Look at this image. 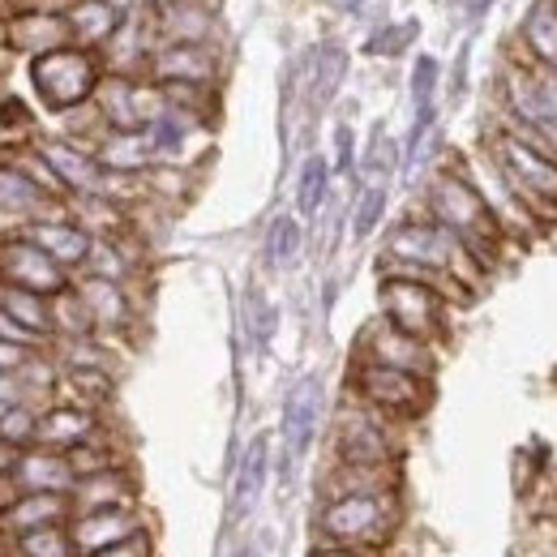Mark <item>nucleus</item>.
<instances>
[{"mask_svg": "<svg viewBox=\"0 0 557 557\" xmlns=\"http://www.w3.org/2000/svg\"><path fill=\"white\" fill-rule=\"evenodd\" d=\"M404 523V497L399 488L386 493H344V497H322L313 515V536L318 545H344V549H377L395 541Z\"/></svg>", "mask_w": 557, "mask_h": 557, "instance_id": "obj_1", "label": "nucleus"}, {"mask_svg": "<svg viewBox=\"0 0 557 557\" xmlns=\"http://www.w3.org/2000/svg\"><path fill=\"white\" fill-rule=\"evenodd\" d=\"M424 214H429L437 227H446L450 236H459L485 271L497 262L506 236H502L493 210L485 207L481 189H476L459 168H442V172L429 176V185H424Z\"/></svg>", "mask_w": 557, "mask_h": 557, "instance_id": "obj_2", "label": "nucleus"}, {"mask_svg": "<svg viewBox=\"0 0 557 557\" xmlns=\"http://www.w3.org/2000/svg\"><path fill=\"white\" fill-rule=\"evenodd\" d=\"M382 262H404V267L437 271V275L455 278L459 287H468V292L481 287V278H485V267L472 258V249L459 236H450L446 227H437L429 214L424 219H404L399 227H391Z\"/></svg>", "mask_w": 557, "mask_h": 557, "instance_id": "obj_3", "label": "nucleus"}, {"mask_svg": "<svg viewBox=\"0 0 557 557\" xmlns=\"http://www.w3.org/2000/svg\"><path fill=\"white\" fill-rule=\"evenodd\" d=\"M502 129L557 154V70H532L523 61H510L502 77Z\"/></svg>", "mask_w": 557, "mask_h": 557, "instance_id": "obj_4", "label": "nucleus"}, {"mask_svg": "<svg viewBox=\"0 0 557 557\" xmlns=\"http://www.w3.org/2000/svg\"><path fill=\"white\" fill-rule=\"evenodd\" d=\"M485 154L532 214H557V154L523 141L510 129H497Z\"/></svg>", "mask_w": 557, "mask_h": 557, "instance_id": "obj_5", "label": "nucleus"}, {"mask_svg": "<svg viewBox=\"0 0 557 557\" xmlns=\"http://www.w3.org/2000/svg\"><path fill=\"white\" fill-rule=\"evenodd\" d=\"M103 77H108L103 57L86 52V48H61V52L30 61V86L39 95V103L48 112H61V116L77 112V108H90Z\"/></svg>", "mask_w": 557, "mask_h": 557, "instance_id": "obj_6", "label": "nucleus"}, {"mask_svg": "<svg viewBox=\"0 0 557 557\" xmlns=\"http://www.w3.org/2000/svg\"><path fill=\"white\" fill-rule=\"evenodd\" d=\"M331 463H360V468H399V424L377 417L373 408L344 399L331 429Z\"/></svg>", "mask_w": 557, "mask_h": 557, "instance_id": "obj_7", "label": "nucleus"}, {"mask_svg": "<svg viewBox=\"0 0 557 557\" xmlns=\"http://www.w3.org/2000/svg\"><path fill=\"white\" fill-rule=\"evenodd\" d=\"M348 395L356 404L373 408L377 417L395 420V424H412L433 404V382L412 377V373H399V369H386V364L356 360L348 377Z\"/></svg>", "mask_w": 557, "mask_h": 557, "instance_id": "obj_8", "label": "nucleus"}, {"mask_svg": "<svg viewBox=\"0 0 557 557\" xmlns=\"http://www.w3.org/2000/svg\"><path fill=\"white\" fill-rule=\"evenodd\" d=\"M377 309H382V322H391L395 331L424 339L437 348V339H446L450 331V300L417 278H395L382 275L377 283Z\"/></svg>", "mask_w": 557, "mask_h": 557, "instance_id": "obj_9", "label": "nucleus"}, {"mask_svg": "<svg viewBox=\"0 0 557 557\" xmlns=\"http://www.w3.org/2000/svg\"><path fill=\"white\" fill-rule=\"evenodd\" d=\"M61 214H70L61 198H48L22 168L0 159V240L4 236H26L35 223L61 219Z\"/></svg>", "mask_w": 557, "mask_h": 557, "instance_id": "obj_10", "label": "nucleus"}, {"mask_svg": "<svg viewBox=\"0 0 557 557\" xmlns=\"http://www.w3.org/2000/svg\"><path fill=\"white\" fill-rule=\"evenodd\" d=\"M356 360H364V364H386V369L412 373V377H424V382H433V373H437V348L424 344V339L404 335V331H395V326L382 322V318H377L373 326H364V335H360V344H356Z\"/></svg>", "mask_w": 557, "mask_h": 557, "instance_id": "obj_11", "label": "nucleus"}, {"mask_svg": "<svg viewBox=\"0 0 557 557\" xmlns=\"http://www.w3.org/2000/svg\"><path fill=\"white\" fill-rule=\"evenodd\" d=\"M0 283L52 300V296H61L65 287H73V275L65 267H57L30 236H4V240H0Z\"/></svg>", "mask_w": 557, "mask_h": 557, "instance_id": "obj_12", "label": "nucleus"}, {"mask_svg": "<svg viewBox=\"0 0 557 557\" xmlns=\"http://www.w3.org/2000/svg\"><path fill=\"white\" fill-rule=\"evenodd\" d=\"M322 399H326V395H322V377H318V373L296 377L292 391H287V399H283V424H278V433H283V468H287V472H292L296 459L309 455V446H313V437H318Z\"/></svg>", "mask_w": 557, "mask_h": 557, "instance_id": "obj_13", "label": "nucleus"}, {"mask_svg": "<svg viewBox=\"0 0 557 557\" xmlns=\"http://www.w3.org/2000/svg\"><path fill=\"white\" fill-rule=\"evenodd\" d=\"M35 150L48 159V168L57 172V181L65 185L70 198H103L108 172L99 168L90 146L73 138H35Z\"/></svg>", "mask_w": 557, "mask_h": 557, "instance_id": "obj_14", "label": "nucleus"}, {"mask_svg": "<svg viewBox=\"0 0 557 557\" xmlns=\"http://www.w3.org/2000/svg\"><path fill=\"white\" fill-rule=\"evenodd\" d=\"M141 532H150V519L141 515V506H121V510H99V515H73L70 536L77 557H95L103 549H116L125 541H134Z\"/></svg>", "mask_w": 557, "mask_h": 557, "instance_id": "obj_15", "label": "nucleus"}, {"mask_svg": "<svg viewBox=\"0 0 557 557\" xmlns=\"http://www.w3.org/2000/svg\"><path fill=\"white\" fill-rule=\"evenodd\" d=\"M219 57L207 44H159L150 52L146 77L159 86H219Z\"/></svg>", "mask_w": 557, "mask_h": 557, "instance_id": "obj_16", "label": "nucleus"}, {"mask_svg": "<svg viewBox=\"0 0 557 557\" xmlns=\"http://www.w3.org/2000/svg\"><path fill=\"white\" fill-rule=\"evenodd\" d=\"M73 292L95 326V335H125L134 326V296L125 283L95 275H73Z\"/></svg>", "mask_w": 557, "mask_h": 557, "instance_id": "obj_17", "label": "nucleus"}, {"mask_svg": "<svg viewBox=\"0 0 557 557\" xmlns=\"http://www.w3.org/2000/svg\"><path fill=\"white\" fill-rule=\"evenodd\" d=\"M476 189H481V198H485V207L493 210V219H497V227H502V236H532V227H536V214L528 210V202L502 181V172L488 163V154H481L472 168H459Z\"/></svg>", "mask_w": 557, "mask_h": 557, "instance_id": "obj_18", "label": "nucleus"}, {"mask_svg": "<svg viewBox=\"0 0 557 557\" xmlns=\"http://www.w3.org/2000/svg\"><path fill=\"white\" fill-rule=\"evenodd\" d=\"M103 433V420L90 408H77V404H48L39 412V433H35V446L44 450H57V455H73L77 446H86L90 437Z\"/></svg>", "mask_w": 557, "mask_h": 557, "instance_id": "obj_19", "label": "nucleus"}, {"mask_svg": "<svg viewBox=\"0 0 557 557\" xmlns=\"http://www.w3.org/2000/svg\"><path fill=\"white\" fill-rule=\"evenodd\" d=\"M4 44L22 57H48V52H61L73 48L70 22L65 13H9L4 22Z\"/></svg>", "mask_w": 557, "mask_h": 557, "instance_id": "obj_20", "label": "nucleus"}, {"mask_svg": "<svg viewBox=\"0 0 557 557\" xmlns=\"http://www.w3.org/2000/svg\"><path fill=\"white\" fill-rule=\"evenodd\" d=\"M4 485L13 493H73L77 476H73L70 455H57V450H44V446H30L17 455L13 472Z\"/></svg>", "mask_w": 557, "mask_h": 557, "instance_id": "obj_21", "label": "nucleus"}, {"mask_svg": "<svg viewBox=\"0 0 557 557\" xmlns=\"http://www.w3.org/2000/svg\"><path fill=\"white\" fill-rule=\"evenodd\" d=\"M73 515H99V510H121V506H138V476L121 463L95 476H77L70 493Z\"/></svg>", "mask_w": 557, "mask_h": 557, "instance_id": "obj_22", "label": "nucleus"}, {"mask_svg": "<svg viewBox=\"0 0 557 557\" xmlns=\"http://www.w3.org/2000/svg\"><path fill=\"white\" fill-rule=\"evenodd\" d=\"M70 493H13V502L0 506V536H17V532H35V528H57V523H70Z\"/></svg>", "mask_w": 557, "mask_h": 557, "instance_id": "obj_23", "label": "nucleus"}, {"mask_svg": "<svg viewBox=\"0 0 557 557\" xmlns=\"http://www.w3.org/2000/svg\"><path fill=\"white\" fill-rule=\"evenodd\" d=\"M26 236H30L57 267H65L70 275H82V271H86V258H90L95 236H90L86 227H77L70 214H61V219H44V223H35Z\"/></svg>", "mask_w": 557, "mask_h": 557, "instance_id": "obj_24", "label": "nucleus"}, {"mask_svg": "<svg viewBox=\"0 0 557 557\" xmlns=\"http://www.w3.org/2000/svg\"><path fill=\"white\" fill-rule=\"evenodd\" d=\"M95 159L112 176H146L159 163L146 129H108L103 138L95 141Z\"/></svg>", "mask_w": 557, "mask_h": 557, "instance_id": "obj_25", "label": "nucleus"}, {"mask_svg": "<svg viewBox=\"0 0 557 557\" xmlns=\"http://www.w3.org/2000/svg\"><path fill=\"white\" fill-rule=\"evenodd\" d=\"M65 22H70L73 48L103 52L112 44V35L121 30L125 9H116L112 0H73L70 9H65Z\"/></svg>", "mask_w": 557, "mask_h": 557, "instance_id": "obj_26", "label": "nucleus"}, {"mask_svg": "<svg viewBox=\"0 0 557 557\" xmlns=\"http://www.w3.org/2000/svg\"><path fill=\"white\" fill-rule=\"evenodd\" d=\"M519 48L523 65L557 70V0H532V9L519 22Z\"/></svg>", "mask_w": 557, "mask_h": 557, "instance_id": "obj_27", "label": "nucleus"}, {"mask_svg": "<svg viewBox=\"0 0 557 557\" xmlns=\"http://www.w3.org/2000/svg\"><path fill=\"white\" fill-rule=\"evenodd\" d=\"M399 488V468H360V463H331L322 476L318 502L322 497H344V493H386Z\"/></svg>", "mask_w": 557, "mask_h": 557, "instance_id": "obj_28", "label": "nucleus"}, {"mask_svg": "<svg viewBox=\"0 0 557 557\" xmlns=\"http://www.w3.org/2000/svg\"><path fill=\"white\" fill-rule=\"evenodd\" d=\"M154 35H159V44H207L210 48L214 17H210L207 4L181 0L176 9H168V13L154 17Z\"/></svg>", "mask_w": 557, "mask_h": 557, "instance_id": "obj_29", "label": "nucleus"}, {"mask_svg": "<svg viewBox=\"0 0 557 557\" xmlns=\"http://www.w3.org/2000/svg\"><path fill=\"white\" fill-rule=\"evenodd\" d=\"M267 481H271V437L258 433L245 455H240V468H236V485H232V502L236 510H249L258 506V497L267 493Z\"/></svg>", "mask_w": 557, "mask_h": 557, "instance_id": "obj_30", "label": "nucleus"}, {"mask_svg": "<svg viewBox=\"0 0 557 557\" xmlns=\"http://www.w3.org/2000/svg\"><path fill=\"white\" fill-rule=\"evenodd\" d=\"M0 305H4V313H9L26 335H35L39 344L52 339V305H48V296H35V292H22V287L0 283Z\"/></svg>", "mask_w": 557, "mask_h": 557, "instance_id": "obj_31", "label": "nucleus"}, {"mask_svg": "<svg viewBox=\"0 0 557 557\" xmlns=\"http://www.w3.org/2000/svg\"><path fill=\"white\" fill-rule=\"evenodd\" d=\"M61 386L70 391V404L90 408V412L108 408V404H112V395H116V377H112V369H99V364L65 369V373H61Z\"/></svg>", "mask_w": 557, "mask_h": 557, "instance_id": "obj_32", "label": "nucleus"}, {"mask_svg": "<svg viewBox=\"0 0 557 557\" xmlns=\"http://www.w3.org/2000/svg\"><path fill=\"white\" fill-rule=\"evenodd\" d=\"M82 275L95 278H112V283H125L138 275V253L129 249L125 236H108V240H95L90 245V258H86V271Z\"/></svg>", "mask_w": 557, "mask_h": 557, "instance_id": "obj_33", "label": "nucleus"}, {"mask_svg": "<svg viewBox=\"0 0 557 557\" xmlns=\"http://www.w3.org/2000/svg\"><path fill=\"white\" fill-rule=\"evenodd\" d=\"M4 554L9 557H77L70 536V523H57V528H35V532H17L4 541Z\"/></svg>", "mask_w": 557, "mask_h": 557, "instance_id": "obj_34", "label": "nucleus"}, {"mask_svg": "<svg viewBox=\"0 0 557 557\" xmlns=\"http://www.w3.org/2000/svg\"><path fill=\"white\" fill-rule=\"evenodd\" d=\"M326 198H331V163H326V154H309L300 163V176H296V210H300V219H313L318 210L326 207Z\"/></svg>", "mask_w": 557, "mask_h": 557, "instance_id": "obj_35", "label": "nucleus"}, {"mask_svg": "<svg viewBox=\"0 0 557 557\" xmlns=\"http://www.w3.org/2000/svg\"><path fill=\"white\" fill-rule=\"evenodd\" d=\"M344 77H348V52H344V44H322L318 57H313V103L326 108L339 95Z\"/></svg>", "mask_w": 557, "mask_h": 557, "instance_id": "obj_36", "label": "nucleus"}, {"mask_svg": "<svg viewBox=\"0 0 557 557\" xmlns=\"http://www.w3.org/2000/svg\"><path fill=\"white\" fill-rule=\"evenodd\" d=\"M300 249H305V227H300V219H296V214H278L275 223L267 227V267H275V271L296 267Z\"/></svg>", "mask_w": 557, "mask_h": 557, "instance_id": "obj_37", "label": "nucleus"}, {"mask_svg": "<svg viewBox=\"0 0 557 557\" xmlns=\"http://www.w3.org/2000/svg\"><path fill=\"white\" fill-rule=\"evenodd\" d=\"M48 305H52V339H86V335H95V326H90V318H86V309H82L73 287L52 296Z\"/></svg>", "mask_w": 557, "mask_h": 557, "instance_id": "obj_38", "label": "nucleus"}, {"mask_svg": "<svg viewBox=\"0 0 557 557\" xmlns=\"http://www.w3.org/2000/svg\"><path fill=\"white\" fill-rule=\"evenodd\" d=\"M382 214H386V185L369 181V185L360 189L356 207H351V236H356V240H369V236L382 227Z\"/></svg>", "mask_w": 557, "mask_h": 557, "instance_id": "obj_39", "label": "nucleus"}, {"mask_svg": "<svg viewBox=\"0 0 557 557\" xmlns=\"http://www.w3.org/2000/svg\"><path fill=\"white\" fill-rule=\"evenodd\" d=\"M39 412H44V408H30L26 399L13 404V408L0 417V442H9L13 450H30V446H35V433H39Z\"/></svg>", "mask_w": 557, "mask_h": 557, "instance_id": "obj_40", "label": "nucleus"}, {"mask_svg": "<svg viewBox=\"0 0 557 557\" xmlns=\"http://www.w3.org/2000/svg\"><path fill=\"white\" fill-rule=\"evenodd\" d=\"M70 463H73V476H95V472L121 468V455H116V446L99 433V437H90L86 446H77V450H73Z\"/></svg>", "mask_w": 557, "mask_h": 557, "instance_id": "obj_41", "label": "nucleus"}, {"mask_svg": "<svg viewBox=\"0 0 557 557\" xmlns=\"http://www.w3.org/2000/svg\"><path fill=\"white\" fill-rule=\"evenodd\" d=\"M245 309H249V335H253V344H258V348H267V344L275 339V318H278L275 305L253 287V292H249V300H245Z\"/></svg>", "mask_w": 557, "mask_h": 557, "instance_id": "obj_42", "label": "nucleus"}, {"mask_svg": "<svg viewBox=\"0 0 557 557\" xmlns=\"http://www.w3.org/2000/svg\"><path fill=\"white\" fill-rule=\"evenodd\" d=\"M437 82H442L437 57H417V65H412V103L417 108H433L437 103Z\"/></svg>", "mask_w": 557, "mask_h": 557, "instance_id": "obj_43", "label": "nucleus"}, {"mask_svg": "<svg viewBox=\"0 0 557 557\" xmlns=\"http://www.w3.org/2000/svg\"><path fill=\"white\" fill-rule=\"evenodd\" d=\"M417 39V22H399V26H386V30H377V35H369V52L373 57H399L404 52V44H412Z\"/></svg>", "mask_w": 557, "mask_h": 557, "instance_id": "obj_44", "label": "nucleus"}, {"mask_svg": "<svg viewBox=\"0 0 557 557\" xmlns=\"http://www.w3.org/2000/svg\"><path fill=\"white\" fill-rule=\"evenodd\" d=\"M35 351H44V348H17V344H4V339H0V377H17L22 364H26Z\"/></svg>", "mask_w": 557, "mask_h": 557, "instance_id": "obj_45", "label": "nucleus"}, {"mask_svg": "<svg viewBox=\"0 0 557 557\" xmlns=\"http://www.w3.org/2000/svg\"><path fill=\"white\" fill-rule=\"evenodd\" d=\"M351 163H356L351 125H335V172H351Z\"/></svg>", "mask_w": 557, "mask_h": 557, "instance_id": "obj_46", "label": "nucleus"}, {"mask_svg": "<svg viewBox=\"0 0 557 557\" xmlns=\"http://www.w3.org/2000/svg\"><path fill=\"white\" fill-rule=\"evenodd\" d=\"M0 339H4V344H17V348H48V344H39L35 335H26V331L4 313V305H0Z\"/></svg>", "mask_w": 557, "mask_h": 557, "instance_id": "obj_47", "label": "nucleus"}, {"mask_svg": "<svg viewBox=\"0 0 557 557\" xmlns=\"http://www.w3.org/2000/svg\"><path fill=\"white\" fill-rule=\"evenodd\" d=\"M95 557H154V536L141 532L134 541H125V545H116V549H103V554H95Z\"/></svg>", "mask_w": 557, "mask_h": 557, "instance_id": "obj_48", "label": "nucleus"}, {"mask_svg": "<svg viewBox=\"0 0 557 557\" xmlns=\"http://www.w3.org/2000/svg\"><path fill=\"white\" fill-rule=\"evenodd\" d=\"M309 557H386L377 549H344V545H318Z\"/></svg>", "mask_w": 557, "mask_h": 557, "instance_id": "obj_49", "label": "nucleus"}, {"mask_svg": "<svg viewBox=\"0 0 557 557\" xmlns=\"http://www.w3.org/2000/svg\"><path fill=\"white\" fill-rule=\"evenodd\" d=\"M17 455H22V450H13L9 442H0V481H9V472H13V463H17Z\"/></svg>", "mask_w": 557, "mask_h": 557, "instance_id": "obj_50", "label": "nucleus"}, {"mask_svg": "<svg viewBox=\"0 0 557 557\" xmlns=\"http://www.w3.org/2000/svg\"><path fill=\"white\" fill-rule=\"evenodd\" d=\"M141 4H146V9H154V13H168V9H176L181 0H141Z\"/></svg>", "mask_w": 557, "mask_h": 557, "instance_id": "obj_51", "label": "nucleus"}, {"mask_svg": "<svg viewBox=\"0 0 557 557\" xmlns=\"http://www.w3.org/2000/svg\"><path fill=\"white\" fill-rule=\"evenodd\" d=\"M331 4H335V9H344V13H351V9H360L364 0H331Z\"/></svg>", "mask_w": 557, "mask_h": 557, "instance_id": "obj_52", "label": "nucleus"}, {"mask_svg": "<svg viewBox=\"0 0 557 557\" xmlns=\"http://www.w3.org/2000/svg\"><path fill=\"white\" fill-rule=\"evenodd\" d=\"M240 557H267V554H262V549H253V545H245V549H240Z\"/></svg>", "mask_w": 557, "mask_h": 557, "instance_id": "obj_53", "label": "nucleus"}]
</instances>
